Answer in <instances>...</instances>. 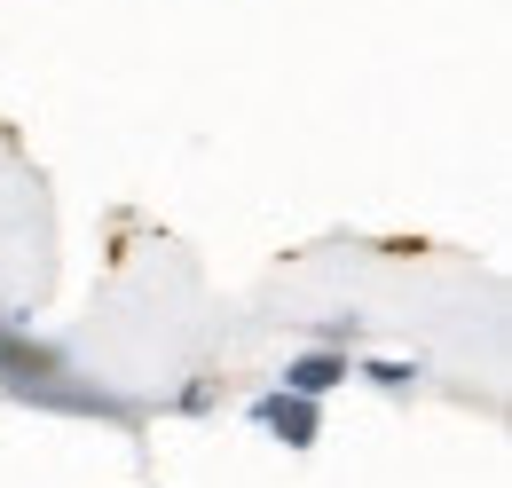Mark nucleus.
Segmentation results:
<instances>
[{
    "label": "nucleus",
    "mask_w": 512,
    "mask_h": 488,
    "mask_svg": "<svg viewBox=\"0 0 512 488\" xmlns=\"http://www.w3.org/2000/svg\"><path fill=\"white\" fill-rule=\"evenodd\" d=\"M260 418L284 433L292 449H308V441H316V402H308V394H268V402H260Z\"/></svg>",
    "instance_id": "f257e3e1"
},
{
    "label": "nucleus",
    "mask_w": 512,
    "mask_h": 488,
    "mask_svg": "<svg viewBox=\"0 0 512 488\" xmlns=\"http://www.w3.org/2000/svg\"><path fill=\"white\" fill-rule=\"evenodd\" d=\"M339 378H347V355H300V363L284 370V394H308V402H316V394H331Z\"/></svg>",
    "instance_id": "f03ea898"
}]
</instances>
